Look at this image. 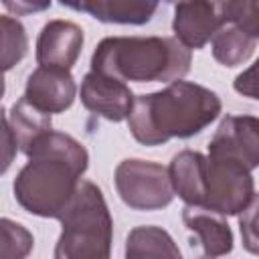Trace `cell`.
<instances>
[{
	"instance_id": "6da1fadb",
	"label": "cell",
	"mask_w": 259,
	"mask_h": 259,
	"mask_svg": "<svg viewBox=\"0 0 259 259\" xmlns=\"http://www.w3.org/2000/svg\"><path fill=\"white\" fill-rule=\"evenodd\" d=\"M14 178L16 202L30 214L61 219L89 166L87 148L65 132H49L26 154Z\"/></svg>"
},
{
	"instance_id": "7a4b0ae2",
	"label": "cell",
	"mask_w": 259,
	"mask_h": 259,
	"mask_svg": "<svg viewBox=\"0 0 259 259\" xmlns=\"http://www.w3.org/2000/svg\"><path fill=\"white\" fill-rule=\"evenodd\" d=\"M221 97L204 85L174 81L162 91L138 95L127 117L136 142L154 148L172 138L186 140L208 127L221 113Z\"/></svg>"
},
{
	"instance_id": "3957f363",
	"label": "cell",
	"mask_w": 259,
	"mask_h": 259,
	"mask_svg": "<svg viewBox=\"0 0 259 259\" xmlns=\"http://www.w3.org/2000/svg\"><path fill=\"white\" fill-rule=\"evenodd\" d=\"M192 65L174 36H107L91 55V71L134 83H174Z\"/></svg>"
},
{
	"instance_id": "277c9868",
	"label": "cell",
	"mask_w": 259,
	"mask_h": 259,
	"mask_svg": "<svg viewBox=\"0 0 259 259\" xmlns=\"http://www.w3.org/2000/svg\"><path fill=\"white\" fill-rule=\"evenodd\" d=\"M55 259H111L113 219L101 188L81 180L73 200L65 208Z\"/></svg>"
},
{
	"instance_id": "5b68a950",
	"label": "cell",
	"mask_w": 259,
	"mask_h": 259,
	"mask_svg": "<svg viewBox=\"0 0 259 259\" xmlns=\"http://www.w3.org/2000/svg\"><path fill=\"white\" fill-rule=\"evenodd\" d=\"M115 190L134 210H160L174 200L168 168L142 158L121 160L113 174Z\"/></svg>"
},
{
	"instance_id": "8992f818",
	"label": "cell",
	"mask_w": 259,
	"mask_h": 259,
	"mask_svg": "<svg viewBox=\"0 0 259 259\" xmlns=\"http://www.w3.org/2000/svg\"><path fill=\"white\" fill-rule=\"evenodd\" d=\"M255 196L251 170L227 156H206L204 208L223 217L241 214Z\"/></svg>"
},
{
	"instance_id": "52a82bcc",
	"label": "cell",
	"mask_w": 259,
	"mask_h": 259,
	"mask_svg": "<svg viewBox=\"0 0 259 259\" xmlns=\"http://www.w3.org/2000/svg\"><path fill=\"white\" fill-rule=\"evenodd\" d=\"M210 156H227L245 168H259V117L225 115L208 142Z\"/></svg>"
},
{
	"instance_id": "ba28073f",
	"label": "cell",
	"mask_w": 259,
	"mask_h": 259,
	"mask_svg": "<svg viewBox=\"0 0 259 259\" xmlns=\"http://www.w3.org/2000/svg\"><path fill=\"white\" fill-rule=\"evenodd\" d=\"M79 95L87 111L115 123L127 119L136 103L132 89L123 81L95 71H89L83 77Z\"/></svg>"
},
{
	"instance_id": "9c48e42d",
	"label": "cell",
	"mask_w": 259,
	"mask_h": 259,
	"mask_svg": "<svg viewBox=\"0 0 259 259\" xmlns=\"http://www.w3.org/2000/svg\"><path fill=\"white\" fill-rule=\"evenodd\" d=\"M223 4L221 2H178L174 6L172 30L174 38L188 51L202 49L214 34L225 26Z\"/></svg>"
},
{
	"instance_id": "30bf717a",
	"label": "cell",
	"mask_w": 259,
	"mask_h": 259,
	"mask_svg": "<svg viewBox=\"0 0 259 259\" xmlns=\"http://www.w3.org/2000/svg\"><path fill=\"white\" fill-rule=\"evenodd\" d=\"M22 97L42 113H63L77 97V83L67 69L36 67L26 79Z\"/></svg>"
},
{
	"instance_id": "8fae6325",
	"label": "cell",
	"mask_w": 259,
	"mask_h": 259,
	"mask_svg": "<svg viewBox=\"0 0 259 259\" xmlns=\"http://www.w3.org/2000/svg\"><path fill=\"white\" fill-rule=\"evenodd\" d=\"M85 42L83 28L71 20H49L36 38V63L38 67H57L67 69L77 63Z\"/></svg>"
},
{
	"instance_id": "7c38bea8",
	"label": "cell",
	"mask_w": 259,
	"mask_h": 259,
	"mask_svg": "<svg viewBox=\"0 0 259 259\" xmlns=\"http://www.w3.org/2000/svg\"><path fill=\"white\" fill-rule=\"evenodd\" d=\"M182 223L190 233L196 235L198 245L206 257H225L233 251V231L227 223V217L208 210L204 206H184Z\"/></svg>"
},
{
	"instance_id": "4fadbf2b",
	"label": "cell",
	"mask_w": 259,
	"mask_h": 259,
	"mask_svg": "<svg viewBox=\"0 0 259 259\" xmlns=\"http://www.w3.org/2000/svg\"><path fill=\"white\" fill-rule=\"evenodd\" d=\"M174 194L186 202V206L204 204L206 188V156L196 150L178 152L168 166Z\"/></svg>"
},
{
	"instance_id": "5bb4252c",
	"label": "cell",
	"mask_w": 259,
	"mask_h": 259,
	"mask_svg": "<svg viewBox=\"0 0 259 259\" xmlns=\"http://www.w3.org/2000/svg\"><path fill=\"white\" fill-rule=\"evenodd\" d=\"M67 8L87 12L99 22L107 24H146L158 10V2L142 0H81V2H61Z\"/></svg>"
},
{
	"instance_id": "9a60e30c",
	"label": "cell",
	"mask_w": 259,
	"mask_h": 259,
	"mask_svg": "<svg viewBox=\"0 0 259 259\" xmlns=\"http://www.w3.org/2000/svg\"><path fill=\"white\" fill-rule=\"evenodd\" d=\"M125 259H182V253L166 229L140 225L125 239Z\"/></svg>"
},
{
	"instance_id": "2e32d148",
	"label": "cell",
	"mask_w": 259,
	"mask_h": 259,
	"mask_svg": "<svg viewBox=\"0 0 259 259\" xmlns=\"http://www.w3.org/2000/svg\"><path fill=\"white\" fill-rule=\"evenodd\" d=\"M4 117L16 138L18 150L28 154L32 150V146L47 136L49 132H53V123H51V115L42 113L40 109H36L34 105H30L24 97L16 99L10 107V111H4Z\"/></svg>"
},
{
	"instance_id": "e0dca14e",
	"label": "cell",
	"mask_w": 259,
	"mask_h": 259,
	"mask_svg": "<svg viewBox=\"0 0 259 259\" xmlns=\"http://www.w3.org/2000/svg\"><path fill=\"white\" fill-rule=\"evenodd\" d=\"M255 47L257 40H253L233 24H225L212 38V57L225 67H237L251 59Z\"/></svg>"
},
{
	"instance_id": "ac0fdd59",
	"label": "cell",
	"mask_w": 259,
	"mask_h": 259,
	"mask_svg": "<svg viewBox=\"0 0 259 259\" xmlns=\"http://www.w3.org/2000/svg\"><path fill=\"white\" fill-rule=\"evenodd\" d=\"M2 26V69L10 71L16 63H20L28 51V36L20 20L12 16L0 18Z\"/></svg>"
},
{
	"instance_id": "d6986e66",
	"label": "cell",
	"mask_w": 259,
	"mask_h": 259,
	"mask_svg": "<svg viewBox=\"0 0 259 259\" xmlns=\"http://www.w3.org/2000/svg\"><path fill=\"white\" fill-rule=\"evenodd\" d=\"M221 4L227 24H233L253 40H259V0H229Z\"/></svg>"
},
{
	"instance_id": "ffe728a7",
	"label": "cell",
	"mask_w": 259,
	"mask_h": 259,
	"mask_svg": "<svg viewBox=\"0 0 259 259\" xmlns=\"http://www.w3.org/2000/svg\"><path fill=\"white\" fill-rule=\"evenodd\" d=\"M0 227H2V259H24L34 247L32 233L8 217L0 221Z\"/></svg>"
},
{
	"instance_id": "44dd1931",
	"label": "cell",
	"mask_w": 259,
	"mask_h": 259,
	"mask_svg": "<svg viewBox=\"0 0 259 259\" xmlns=\"http://www.w3.org/2000/svg\"><path fill=\"white\" fill-rule=\"evenodd\" d=\"M239 231L245 251L259 257V194H255L251 204L239 214Z\"/></svg>"
},
{
	"instance_id": "7402d4cb",
	"label": "cell",
	"mask_w": 259,
	"mask_h": 259,
	"mask_svg": "<svg viewBox=\"0 0 259 259\" xmlns=\"http://www.w3.org/2000/svg\"><path fill=\"white\" fill-rule=\"evenodd\" d=\"M233 89L239 95H245V97H251V99L259 101V59L249 69H245L243 73H239L235 77Z\"/></svg>"
},
{
	"instance_id": "603a6c76",
	"label": "cell",
	"mask_w": 259,
	"mask_h": 259,
	"mask_svg": "<svg viewBox=\"0 0 259 259\" xmlns=\"http://www.w3.org/2000/svg\"><path fill=\"white\" fill-rule=\"evenodd\" d=\"M2 127H4V132H2V136H4V166H2V172H6L10 162H12V158H14V154L18 152V144H16V138H14V134H12V130H10V125H8L4 115H2Z\"/></svg>"
},
{
	"instance_id": "cb8c5ba5",
	"label": "cell",
	"mask_w": 259,
	"mask_h": 259,
	"mask_svg": "<svg viewBox=\"0 0 259 259\" xmlns=\"http://www.w3.org/2000/svg\"><path fill=\"white\" fill-rule=\"evenodd\" d=\"M4 6L8 8V10H14L16 12V16L18 14H24V12H36V10H45V8H49L51 6V2H38V4H30V2H4Z\"/></svg>"
},
{
	"instance_id": "d4e9b609",
	"label": "cell",
	"mask_w": 259,
	"mask_h": 259,
	"mask_svg": "<svg viewBox=\"0 0 259 259\" xmlns=\"http://www.w3.org/2000/svg\"><path fill=\"white\" fill-rule=\"evenodd\" d=\"M200 259H212V257H206V255H204V257H200Z\"/></svg>"
}]
</instances>
